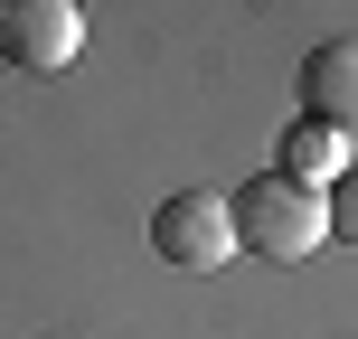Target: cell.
I'll return each mask as SVG.
<instances>
[{
    "instance_id": "obj_4",
    "label": "cell",
    "mask_w": 358,
    "mask_h": 339,
    "mask_svg": "<svg viewBox=\"0 0 358 339\" xmlns=\"http://www.w3.org/2000/svg\"><path fill=\"white\" fill-rule=\"evenodd\" d=\"M302 113L330 123L340 142H358V38H321L302 57Z\"/></svg>"
},
{
    "instance_id": "obj_1",
    "label": "cell",
    "mask_w": 358,
    "mask_h": 339,
    "mask_svg": "<svg viewBox=\"0 0 358 339\" xmlns=\"http://www.w3.org/2000/svg\"><path fill=\"white\" fill-rule=\"evenodd\" d=\"M227 208H236V245H255L264 264H311L330 245V208L311 189H292L283 170H255Z\"/></svg>"
},
{
    "instance_id": "obj_2",
    "label": "cell",
    "mask_w": 358,
    "mask_h": 339,
    "mask_svg": "<svg viewBox=\"0 0 358 339\" xmlns=\"http://www.w3.org/2000/svg\"><path fill=\"white\" fill-rule=\"evenodd\" d=\"M151 254L179 273H217L236 264V208L217 189H170L161 208H151Z\"/></svg>"
},
{
    "instance_id": "obj_6",
    "label": "cell",
    "mask_w": 358,
    "mask_h": 339,
    "mask_svg": "<svg viewBox=\"0 0 358 339\" xmlns=\"http://www.w3.org/2000/svg\"><path fill=\"white\" fill-rule=\"evenodd\" d=\"M321 208H330V236H340V245H358V161L330 179V198H321Z\"/></svg>"
},
{
    "instance_id": "obj_3",
    "label": "cell",
    "mask_w": 358,
    "mask_h": 339,
    "mask_svg": "<svg viewBox=\"0 0 358 339\" xmlns=\"http://www.w3.org/2000/svg\"><path fill=\"white\" fill-rule=\"evenodd\" d=\"M76 48H85V10L76 0H0V57L10 66H76Z\"/></svg>"
},
{
    "instance_id": "obj_5",
    "label": "cell",
    "mask_w": 358,
    "mask_h": 339,
    "mask_svg": "<svg viewBox=\"0 0 358 339\" xmlns=\"http://www.w3.org/2000/svg\"><path fill=\"white\" fill-rule=\"evenodd\" d=\"M349 161H358V142H340V132H330V123H311V113L283 132V151H273V170H283L292 189H311V198H330V179H340Z\"/></svg>"
}]
</instances>
